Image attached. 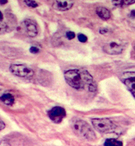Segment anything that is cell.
Returning a JSON list of instances; mask_svg holds the SVG:
<instances>
[{
	"label": "cell",
	"mask_w": 135,
	"mask_h": 146,
	"mask_svg": "<svg viewBox=\"0 0 135 146\" xmlns=\"http://www.w3.org/2000/svg\"><path fill=\"white\" fill-rule=\"evenodd\" d=\"M73 131L78 136L89 141H94L96 136L91 127L87 122L82 120H76L72 123Z\"/></svg>",
	"instance_id": "obj_1"
},
{
	"label": "cell",
	"mask_w": 135,
	"mask_h": 146,
	"mask_svg": "<svg viewBox=\"0 0 135 146\" xmlns=\"http://www.w3.org/2000/svg\"><path fill=\"white\" fill-rule=\"evenodd\" d=\"M65 78L70 86L76 90L82 89L85 87L83 79V71L78 70H70L65 73Z\"/></svg>",
	"instance_id": "obj_2"
},
{
	"label": "cell",
	"mask_w": 135,
	"mask_h": 146,
	"mask_svg": "<svg viewBox=\"0 0 135 146\" xmlns=\"http://www.w3.org/2000/svg\"><path fill=\"white\" fill-rule=\"evenodd\" d=\"M91 121L94 128L100 133L109 132L116 127L114 123L109 119H93Z\"/></svg>",
	"instance_id": "obj_3"
},
{
	"label": "cell",
	"mask_w": 135,
	"mask_h": 146,
	"mask_svg": "<svg viewBox=\"0 0 135 146\" xmlns=\"http://www.w3.org/2000/svg\"><path fill=\"white\" fill-rule=\"evenodd\" d=\"M10 70L13 74L22 78H30L34 74V72L31 68L23 64H11Z\"/></svg>",
	"instance_id": "obj_4"
},
{
	"label": "cell",
	"mask_w": 135,
	"mask_h": 146,
	"mask_svg": "<svg viewBox=\"0 0 135 146\" xmlns=\"http://www.w3.org/2000/svg\"><path fill=\"white\" fill-rule=\"evenodd\" d=\"M50 119L55 123H60L66 115V110L61 107H55L48 111Z\"/></svg>",
	"instance_id": "obj_5"
},
{
	"label": "cell",
	"mask_w": 135,
	"mask_h": 146,
	"mask_svg": "<svg viewBox=\"0 0 135 146\" xmlns=\"http://www.w3.org/2000/svg\"><path fill=\"white\" fill-rule=\"evenodd\" d=\"M104 52L110 55H117L122 52L123 46L120 44L116 42L108 43L104 45Z\"/></svg>",
	"instance_id": "obj_6"
},
{
	"label": "cell",
	"mask_w": 135,
	"mask_h": 146,
	"mask_svg": "<svg viewBox=\"0 0 135 146\" xmlns=\"http://www.w3.org/2000/svg\"><path fill=\"white\" fill-rule=\"evenodd\" d=\"M74 3L73 1H55L53 4V7L57 10L66 11L72 7Z\"/></svg>",
	"instance_id": "obj_7"
},
{
	"label": "cell",
	"mask_w": 135,
	"mask_h": 146,
	"mask_svg": "<svg viewBox=\"0 0 135 146\" xmlns=\"http://www.w3.org/2000/svg\"><path fill=\"white\" fill-rule=\"evenodd\" d=\"M127 77L124 81L125 85L128 88V90L131 92L133 96L135 97V72H127L124 73Z\"/></svg>",
	"instance_id": "obj_8"
},
{
	"label": "cell",
	"mask_w": 135,
	"mask_h": 146,
	"mask_svg": "<svg viewBox=\"0 0 135 146\" xmlns=\"http://www.w3.org/2000/svg\"><path fill=\"white\" fill-rule=\"evenodd\" d=\"M24 23L28 35L32 38L38 35V30L33 21L28 19L24 21Z\"/></svg>",
	"instance_id": "obj_9"
},
{
	"label": "cell",
	"mask_w": 135,
	"mask_h": 146,
	"mask_svg": "<svg viewBox=\"0 0 135 146\" xmlns=\"http://www.w3.org/2000/svg\"><path fill=\"white\" fill-rule=\"evenodd\" d=\"M96 13L99 17L103 20H107L110 18V12L106 7H97Z\"/></svg>",
	"instance_id": "obj_10"
},
{
	"label": "cell",
	"mask_w": 135,
	"mask_h": 146,
	"mask_svg": "<svg viewBox=\"0 0 135 146\" xmlns=\"http://www.w3.org/2000/svg\"><path fill=\"white\" fill-rule=\"evenodd\" d=\"M0 100L7 106H12L14 104V98L10 93H3L0 96Z\"/></svg>",
	"instance_id": "obj_11"
},
{
	"label": "cell",
	"mask_w": 135,
	"mask_h": 146,
	"mask_svg": "<svg viewBox=\"0 0 135 146\" xmlns=\"http://www.w3.org/2000/svg\"><path fill=\"white\" fill-rule=\"evenodd\" d=\"M104 146H123V143L117 139L110 138L106 140Z\"/></svg>",
	"instance_id": "obj_12"
},
{
	"label": "cell",
	"mask_w": 135,
	"mask_h": 146,
	"mask_svg": "<svg viewBox=\"0 0 135 146\" xmlns=\"http://www.w3.org/2000/svg\"><path fill=\"white\" fill-rule=\"evenodd\" d=\"M24 3L26 4L27 5H28L29 7H32V8H35L37 7L38 6V4L35 1H24Z\"/></svg>",
	"instance_id": "obj_13"
},
{
	"label": "cell",
	"mask_w": 135,
	"mask_h": 146,
	"mask_svg": "<svg viewBox=\"0 0 135 146\" xmlns=\"http://www.w3.org/2000/svg\"><path fill=\"white\" fill-rule=\"evenodd\" d=\"M7 25L6 24L0 22V35H2L7 31Z\"/></svg>",
	"instance_id": "obj_14"
},
{
	"label": "cell",
	"mask_w": 135,
	"mask_h": 146,
	"mask_svg": "<svg viewBox=\"0 0 135 146\" xmlns=\"http://www.w3.org/2000/svg\"><path fill=\"white\" fill-rule=\"evenodd\" d=\"M78 38L80 42L85 43V42H87V37L85 35H83V34L80 33L78 35Z\"/></svg>",
	"instance_id": "obj_15"
},
{
	"label": "cell",
	"mask_w": 135,
	"mask_h": 146,
	"mask_svg": "<svg viewBox=\"0 0 135 146\" xmlns=\"http://www.w3.org/2000/svg\"><path fill=\"white\" fill-rule=\"evenodd\" d=\"M66 36H67V38H68L70 40H72L73 38H75L76 36V35L74 32H73L69 31L66 34Z\"/></svg>",
	"instance_id": "obj_16"
},
{
	"label": "cell",
	"mask_w": 135,
	"mask_h": 146,
	"mask_svg": "<svg viewBox=\"0 0 135 146\" xmlns=\"http://www.w3.org/2000/svg\"><path fill=\"white\" fill-rule=\"evenodd\" d=\"M40 51V50L37 47L35 46H31L30 49V52L33 53V54H36L38 53Z\"/></svg>",
	"instance_id": "obj_17"
},
{
	"label": "cell",
	"mask_w": 135,
	"mask_h": 146,
	"mask_svg": "<svg viewBox=\"0 0 135 146\" xmlns=\"http://www.w3.org/2000/svg\"><path fill=\"white\" fill-rule=\"evenodd\" d=\"M112 3L115 6L119 7V6H121L123 5L124 1H112Z\"/></svg>",
	"instance_id": "obj_18"
},
{
	"label": "cell",
	"mask_w": 135,
	"mask_h": 146,
	"mask_svg": "<svg viewBox=\"0 0 135 146\" xmlns=\"http://www.w3.org/2000/svg\"><path fill=\"white\" fill-rule=\"evenodd\" d=\"M5 125L4 122L0 118V131H2V130H3L5 128Z\"/></svg>",
	"instance_id": "obj_19"
},
{
	"label": "cell",
	"mask_w": 135,
	"mask_h": 146,
	"mask_svg": "<svg viewBox=\"0 0 135 146\" xmlns=\"http://www.w3.org/2000/svg\"><path fill=\"white\" fill-rule=\"evenodd\" d=\"M135 2V0H126V1H124V4H126V5H130L134 3Z\"/></svg>",
	"instance_id": "obj_20"
},
{
	"label": "cell",
	"mask_w": 135,
	"mask_h": 146,
	"mask_svg": "<svg viewBox=\"0 0 135 146\" xmlns=\"http://www.w3.org/2000/svg\"><path fill=\"white\" fill-rule=\"evenodd\" d=\"M107 32L108 30L107 29L104 28V29H101L100 30V33L101 34L104 35V34H106V33H107Z\"/></svg>",
	"instance_id": "obj_21"
},
{
	"label": "cell",
	"mask_w": 135,
	"mask_h": 146,
	"mask_svg": "<svg viewBox=\"0 0 135 146\" xmlns=\"http://www.w3.org/2000/svg\"><path fill=\"white\" fill-rule=\"evenodd\" d=\"M7 1H0V4L3 5V4L7 3Z\"/></svg>",
	"instance_id": "obj_22"
},
{
	"label": "cell",
	"mask_w": 135,
	"mask_h": 146,
	"mask_svg": "<svg viewBox=\"0 0 135 146\" xmlns=\"http://www.w3.org/2000/svg\"><path fill=\"white\" fill-rule=\"evenodd\" d=\"M3 14L2 13V12L0 11V22L3 20Z\"/></svg>",
	"instance_id": "obj_23"
},
{
	"label": "cell",
	"mask_w": 135,
	"mask_h": 146,
	"mask_svg": "<svg viewBox=\"0 0 135 146\" xmlns=\"http://www.w3.org/2000/svg\"><path fill=\"white\" fill-rule=\"evenodd\" d=\"M2 90H3V89H2V86L0 84V94H1V92L2 91Z\"/></svg>",
	"instance_id": "obj_24"
},
{
	"label": "cell",
	"mask_w": 135,
	"mask_h": 146,
	"mask_svg": "<svg viewBox=\"0 0 135 146\" xmlns=\"http://www.w3.org/2000/svg\"><path fill=\"white\" fill-rule=\"evenodd\" d=\"M1 142V141H0ZM0 146H4L3 145L2 143H0Z\"/></svg>",
	"instance_id": "obj_25"
}]
</instances>
